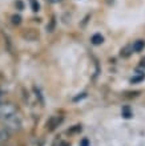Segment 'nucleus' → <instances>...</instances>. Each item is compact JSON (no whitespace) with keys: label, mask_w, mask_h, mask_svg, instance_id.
Wrapping results in <instances>:
<instances>
[{"label":"nucleus","mask_w":145,"mask_h":146,"mask_svg":"<svg viewBox=\"0 0 145 146\" xmlns=\"http://www.w3.org/2000/svg\"><path fill=\"white\" fill-rule=\"evenodd\" d=\"M17 113V108L12 102H0V121L11 118Z\"/></svg>","instance_id":"nucleus-1"},{"label":"nucleus","mask_w":145,"mask_h":146,"mask_svg":"<svg viewBox=\"0 0 145 146\" xmlns=\"http://www.w3.org/2000/svg\"><path fill=\"white\" fill-rule=\"evenodd\" d=\"M4 123V129L8 131H16L21 129V121L17 115H13L11 118H7L3 121Z\"/></svg>","instance_id":"nucleus-2"},{"label":"nucleus","mask_w":145,"mask_h":146,"mask_svg":"<svg viewBox=\"0 0 145 146\" xmlns=\"http://www.w3.org/2000/svg\"><path fill=\"white\" fill-rule=\"evenodd\" d=\"M144 46H145V42L142 41V40H137V41H134L132 49H133L134 52H141V50L144 49Z\"/></svg>","instance_id":"nucleus-3"},{"label":"nucleus","mask_w":145,"mask_h":146,"mask_svg":"<svg viewBox=\"0 0 145 146\" xmlns=\"http://www.w3.org/2000/svg\"><path fill=\"white\" fill-rule=\"evenodd\" d=\"M92 44H95V45H100V44H103L104 41V37L100 33H95V35L92 36Z\"/></svg>","instance_id":"nucleus-4"},{"label":"nucleus","mask_w":145,"mask_h":146,"mask_svg":"<svg viewBox=\"0 0 145 146\" xmlns=\"http://www.w3.org/2000/svg\"><path fill=\"white\" fill-rule=\"evenodd\" d=\"M9 138V131L5 130V129H0V143H4L5 141H8Z\"/></svg>","instance_id":"nucleus-5"},{"label":"nucleus","mask_w":145,"mask_h":146,"mask_svg":"<svg viewBox=\"0 0 145 146\" xmlns=\"http://www.w3.org/2000/svg\"><path fill=\"white\" fill-rule=\"evenodd\" d=\"M31 5H32V11H35V12L39 11V3L36 0H31Z\"/></svg>","instance_id":"nucleus-6"},{"label":"nucleus","mask_w":145,"mask_h":146,"mask_svg":"<svg viewBox=\"0 0 145 146\" xmlns=\"http://www.w3.org/2000/svg\"><path fill=\"white\" fill-rule=\"evenodd\" d=\"M80 146H89V141H88V138H84V139H81V142H80Z\"/></svg>","instance_id":"nucleus-7"},{"label":"nucleus","mask_w":145,"mask_h":146,"mask_svg":"<svg viewBox=\"0 0 145 146\" xmlns=\"http://www.w3.org/2000/svg\"><path fill=\"white\" fill-rule=\"evenodd\" d=\"M124 117H126V118H129V117H130V111L129 110H128V109H124Z\"/></svg>","instance_id":"nucleus-8"},{"label":"nucleus","mask_w":145,"mask_h":146,"mask_svg":"<svg viewBox=\"0 0 145 146\" xmlns=\"http://www.w3.org/2000/svg\"><path fill=\"white\" fill-rule=\"evenodd\" d=\"M12 19H13V23H15V24H19L20 23V17H19V16H13Z\"/></svg>","instance_id":"nucleus-9"},{"label":"nucleus","mask_w":145,"mask_h":146,"mask_svg":"<svg viewBox=\"0 0 145 146\" xmlns=\"http://www.w3.org/2000/svg\"><path fill=\"white\" fill-rule=\"evenodd\" d=\"M48 1H49V3H60L61 0H48Z\"/></svg>","instance_id":"nucleus-10"},{"label":"nucleus","mask_w":145,"mask_h":146,"mask_svg":"<svg viewBox=\"0 0 145 146\" xmlns=\"http://www.w3.org/2000/svg\"><path fill=\"white\" fill-rule=\"evenodd\" d=\"M0 102H1V101H0Z\"/></svg>","instance_id":"nucleus-11"}]
</instances>
